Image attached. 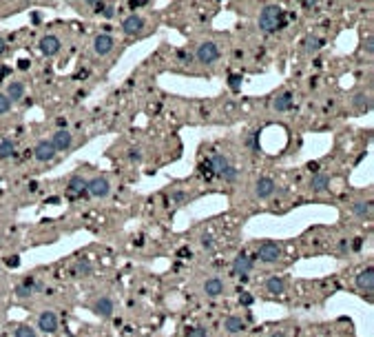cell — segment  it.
Listing matches in <instances>:
<instances>
[{"mask_svg": "<svg viewBox=\"0 0 374 337\" xmlns=\"http://www.w3.org/2000/svg\"><path fill=\"white\" fill-rule=\"evenodd\" d=\"M34 288H36V279L34 277H25L22 279V284H18L16 293H18V297H31L34 295Z\"/></svg>", "mask_w": 374, "mask_h": 337, "instance_id": "obj_23", "label": "cell"}, {"mask_svg": "<svg viewBox=\"0 0 374 337\" xmlns=\"http://www.w3.org/2000/svg\"><path fill=\"white\" fill-rule=\"evenodd\" d=\"M357 286L366 293L368 300H372V293H374V269L372 267H368L366 270H361L357 275Z\"/></svg>", "mask_w": 374, "mask_h": 337, "instance_id": "obj_5", "label": "cell"}, {"mask_svg": "<svg viewBox=\"0 0 374 337\" xmlns=\"http://www.w3.org/2000/svg\"><path fill=\"white\" fill-rule=\"evenodd\" d=\"M9 109H11V102H9V98L4 96V93H0V116H2V113H7Z\"/></svg>", "mask_w": 374, "mask_h": 337, "instance_id": "obj_31", "label": "cell"}, {"mask_svg": "<svg viewBox=\"0 0 374 337\" xmlns=\"http://www.w3.org/2000/svg\"><path fill=\"white\" fill-rule=\"evenodd\" d=\"M179 58H182V63H191V60H193V56L191 54H186V51H179Z\"/></svg>", "mask_w": 374, "mask_h": 337, "instance_id": "obj_40", "label": "cell"}, {"mask_svg": "<svg viewBox=\"0 0 374 337\" xmlns=\"http://www.w3.org/2000/svg\"><path fill=\"white\" fill-rule=\"evenodd\" d=\"M352 213L359 217H363V220H370L372 217V202H354L352 204Z\"/></svg>", "mask_w": 374, "mask_h": 337, "instance_id": "obj_24", "label": "cell"}, {"mask_svg": "<svg viewBox=\"0 0 374 337\" xmlns=\"http://www.w3.org/2000/svg\"><path fill=\"white\" fill-rule=\"evenodd\" d=\"M102 13H104V18H113V16H115V9H113V7H104Z\"/></svg>", "mask_w": 374, "mask_h": 337, "instance_id": "obj_39", "label": "cell"}, {"mask_svg": "<svg viewBox=\"0 0 374 337\" xmlns=\"http://www.w3.org/2000/svg\"><path fill=\"white\" fill-rule=\"evenodd\" d=\"M7 51V45H4V38H0V56Z\"/></svg>", "mask_w": 374, "mask_h": 337, "instance_id": "obj_43", "label": "cell"}, {"mask_svg": "<svg viewBox=\"0 0 374 337\" xmlns=\"http://www.w3.org/2000/svg\"><path fill=\"white\" fill-rule=\"evenodd\" d=\"M60 47H62V42H60L58 36H45L40 40V51L47 56V58H51V56L58 54Z\"/></svg>", "mask_w": 374, "mask_h": 337, "instance_id": "obj_11", "label": "cell"}, {"mask_svg": "<svg viewBox=\"0 0 374 337\" xmlns=\"http://www.w3.org/2000/svg\"><path fill=\"white\" fill-rule=\"evenodd\" d=\"M281 27H283V9L277 7V4L264 7L262 13H259V29L264 34H272V31L281 29Z\"/></svg>", "mask_w": 374, "mask_h": 337, "instance_id": "obj_1", "label": "cell"}, {"mask_svg": "<svg viewBox=\"0 0 374 337\" xmlns=\"http://www.w3.org/2000/svg\"><path fill=\"white\" fill-rule=\"evenodd\" d=\"M34 153H36V160H40V162H51L55 158V149L51 144V140H40L36 144Z\"/></svg>", "mask_w": 374, "mask_h": 337, "instance_id": "obj_9", "label": "cell"}, {"mask_svg": "<svg viewBox=\"0 0 374 337\" xmlns=\"http://www.w3.org/2000/svg\"><path fill=\"white\" fill-rule=\"evenodd\" d=\"M352 104H354V107H357V109H370V96H368V93H357V96H354L352 98Z\"/></svg>", "mask_w": 374, "mask_h": 337, "instance_id": "obj_26", "label": "cell"}, {"mask_svg": "<svg viewBox=\"0 0 374 337\" xmlns=\"http://www.w3.org/2000/svg\"><path fill=\"white\" fill-rule=\"evenodd\" d=\"M129 158L133 160V162H140V160H142V153H140V149H131V151H129Z\"/></svg>", "mask_w": 374, "mask_h": 337, "instance_id": "obj_36", "label": "cell"}, {"mask_svg": "<svg viewBox=\"0 0 374 337\" xmlns=\"http://www.w3.org/2000/svg\"><path fill=\"white\" fill-rule=\"evenodd\" d=\"M16 155V144L11 140H0V160H7Z\"/></svg>", "mask_w": 374, "mask_h": 337, "instance_id": "obj_25", "label": "cell"}, {"mask_svg": "<svg viewBox=\"0 0 374 337\" xmlns=\"http://www.w3.org/2000/svg\"><path fill=\"white\" fill-rule=\"evenodd\" d=\"M204 293L208 297H219L224 293V282L219 277H208L204 284Z\"/></svg>", "mask_w": 374, "mask_h": 337, "instance_id": "obj_16", "label": "cell"}, {"mask_svg": "<svg viewBox=\"0 0 374 337\" xmlns=\"http://www.w3.org/2000/svg\"><path fill=\"white\" fill-rule=\"evenodd\" d=\"M140 4H146V0H131V7H140Z\"/></svg>", "mask_w": 374, "mask_h": 337, "instance_id": "obj_44", "label": "cell"}, {"mask_svg": "<svg viewBox=\"0 0 374 337\" xmlns=\"http://www.w3.org/2000/svg\"><path fill=\"white\" fill-rule=\"evenodd\" d=\"M239 302L244 304V306H250V304H253L255 300H253V295H250V293H244V295L239 297Z\"/></svg>", "mask_w": 374, "mask_h": 337, "instance_id": "obj_35", "label": "cell"}, {"mask_svg": "<svg viewBox=\"0 0 374 337\" xmlns=\"http://www.w3.org/2000/svg\"><path fill=\"white\" fill-rule=\"evenodd\" d=\"M374 42H372V38H368V40H366V45H363V47H366V51H368V54H370L372 56V51H374Z\"/></svg>", "mask_w": 374, "mask_h": 337, "instance_id": "obj_42", "label": "cell"}, {"mask_svg": "<svg viewBox=\"0 0 374 337\" xmlns=\"http://www.w3.org/2000/svg\"><path fill=\"white\" fill-rule=\"evenodd\" d=\"M321 47H323V40H321L319 36H308L306 38V51H319Z\"/></svg>", "mask_w": 374, "mask_h": 337, "instance_id": "obj_27", "label": "cell"}, {"mask_svg": "<svg viewBox=\"0 0 374 337\" xmlns=\"http://www.w3.org/2000/svg\"><path fill=\"white\" fill-rule=\"evenodd\" d=\"M38 331L42 333H55L58 331V317L53 311H42L38 315Z\"/></svg>", "mask_w": 374, "mask_h": 337, "instance_id": "obj_6", "label": "cell"}, {"mask_svg": "<svg viewBox=\"0 0 374 337\" xmlns=\"http://www.w3.org/2000/svg\"><path fill=\"white\" fill-rule=\"evenodd\" d=\"M170 200H173V202H184V200H186V193H184V191H175L173 196H170Z\"/></svg>", "mask_w": 374, "mask_h": 337, "instance_id": "obj_34", "label": "cell"}, {"mask_svg": "<svg viewBox=\"0 0 374 337\" xmlns=\"http://www.w3.org/2000/svg\"><path fill=\"white\" fill-rule=\"evenodd\" d=\"M122 29H124L126 36H135V34H140V31L144 29V20L133 13V16L124 18V22H122Z\"/></svg>", "mask_w": 374, "mask_h": 337, "instance_id": "obj_13", "label": "cell"}, {"mask_svg": "<svg viewBox=\"0 0 374 337\" xmlns=\"http://www.w3.org/2000/svg\"><path fill=\"white\" fill-rule=\"evenodd\" d=\"M69 193L71 196H78V193L87 191V180L82 178V175H71L69 178V184H67Z\"/></svg>", "mask_w": 374, "mask_h": 337, "instance_id": "obj_20", "label": "cell"}, {"mask_svg": "<svg viewBox=\"0 0 374 337\" xmlns=\"http://www.w3.org/2000/svg\"><path fill=\"white\" fill-rule=\"evenodd\" d=\"M4 96L9 98V102L20 100V98L25 96V84L22 82H9L7 84V93H4Z\"/></svg>", "mask_w": 374, "mask_h": 337, "instance_id": "obj_22", "label": "cell"}, {"mask_svg": "<svg viewBox=\"0 0 374 337\" xmlns=\"http://www.w3.org/2000/svg\"><path fill=\"white\" fill-rule=\"evenodd\" d=\"M352 249H354V251H359V249H361V240H354V244H352Z\"/></svg>", "mask_w": 374, "mask_h": 337, "instance_id": "obj_45", "label": "cell"}, {"mask_svg": "<svg viewBox=\"0 0 374 337\" xmlns=\"http://www.w3.org/2000/svg\"><path fill=\"white\" fill-rule=\"evenodd\" d=\"M292 93H281V96H277L274 98V102H272V107H274V111H290L292 109Z\"/></svg>", "mask_w": 374, "mask_h": 337, "instance_id": "obj_21", "label": "cell"}, {"mask_svg": "<svg viewBox=\"0 0 374 337\" xmlns=\"http://www.w3.org/2000/svg\"><path fill=\"white\" fill-rule=\"evenodd\" d=\"M186 337H208V331H206V329H202V326H197V329H193Z\"/></svg>", "mask_w": 374, "mask_h": 337, "instance_id": "obj_32", "label": "cell"}, {"mask_svg": "<svg viewBox=\"0 0 374 337\" xmlns=\"http://www.w3.org/2000/svg\"><path fill=\"white\" fill-rule=\"evenodd\" d=\"M87 193L91 198H107L108 193H111V184H108L107 178L96 175V178L87 180Z\"/></svg>", "mask_w": 374, "mask_h": 337, "instance_id": "obj_3", "label": "cell"}, {"mask_svg": "<svg viewBox=\"0 0 374 337\" xmlns=\"http://www.w3.org/2000/svg\"><path fill=\"white\" fill-rule=\"evenodd\" d=\"M7 264H9V267L16 269L18 264H20V258H18V255H13V258H9V260H7Z\"/></svg>", "mask_w": 374, "mask_h": 337, "instance_id": "obj_41", "label": "cell"}, {"mask_svg": "<svg viewBox=\"0 0 374 337\" xmlns=\"http://www.w3.org/2000/svg\"><path fill=\"white\" fill-rule=\"evenodd\" d=\"M78 270L82 275H91L93 267H91V262H89V260H80V262H78Z\"/></svg>", "mask_w": 374, "mask_h": 337, "instance_id": "obj_30", "label": "cell"}, {"mask_svg": "<svg viewBox=\"0 0 374 337\" xmlns=\"http://www.w3.org/2000/svg\"><path fill=\"white\" fill-rule=\"evenodd\" d=\"M221 178H224L226 182H235V180L239 178V169L233 167V164H228V167L224 169V173H221Z\"/></svg>", "mask_w": 374, "mask_h": 337, "instance_id": "obj_28", "label": "cell"}, {"mask_svg": "<svg viewBox=\"0 0 374 337\" xmlns=\"http://www.w3.org/2000/svg\"><path fill=\"white\" fill-rule=\"evenodd\" d=\"M113 47H115V40H113L108 34H100V36H96V40H93V51H96L98 56L111 54Z\"/></svg>", "mask_w": 374, "mask_h": 337, "instance_id": "obj_10", "label": "cell"}, {"mask_svg": "<svg viewBox=\"0 0 374 337\" xmlns=\"http://www.w3.org/2000/svg\"><path fill=\"white\" fill-rule=\"evenodd\" d=\"M13 337H38V335H36V331L31 329V326L22 324V326H18V329H16V333H13Z\"/></svg>", "mask_w": 374, "mask_h": 337, "instance_id": "obj_29", "label": "cell"}, {"mask_svg": "<svg viewBox=\"0 0 374 337\" xmlns=\"http://www.w3.org/2000/svg\"><path fill=\"white\" fill-rule=\"evenodd\" d=\"M328 187H330V175L328 173H315L312 175V180H310V189L315 193H323V191H328Z\"/></svg>", "mask_w": 374, "mask_h": 337, "instance_id": "obj_14", "label": "cell"}, {"mask_svg": "<svg viewBox=\"0 0 374 337\" xmlns=\"http://www.w3.org/2000/svg\"><path fill=\"white\" fill-rule=\"evenodd\" d=\"M224 331H228L230 335H237V333H241V331H246V322L237 315H228L224 320Z\"/></svg>", "mask_w": 374, "mask_h": 337, "instance_id": "obj_15", "label": "cell"}, {"mask_svg": "<svg viewBox=\"0 0 374 337\" xmlns=\"http://www.w3.org/2000/svg\"><path fill=\"white\" fill-rule=\"evenodd\" d=\"M253 267H255V262H253V260H250L246 253H239L237 258L233 260V270L239 275L241 279H246V277H248V273H250V270H253Z\"/></svg>", "mask_w": 374, "mask_h": 337, "instance_id": "obj_8", "label": "cell"}, {"mask_svg": "<svg viewBox=\"0 0 374 337\" xmlns=\"http://www.w3.org/2000/svg\"><path fill=\"white\" fill-rule=\"evenodd\" d=\"M239 84H241V75H230V89L233 91H239Z\"/></svg>", "mask_w": 374, "mask_h": 337, "instance_id": "obj_33", "label": "cell"}, {"mask_svg": "<svg viewBox=\"0 0 374 337\" xmlns=\"http://www.w3.org/2000/svg\"><path fill=\"white\" fill-rule=\"evenodd\" d=\"M274 191H277V184H274L272 178H259L257 184H255V196H257L259 200H266V198H270Z\"/></svg>", "mask_w": 374, "mask_h": 337, "instance_id": "obj_7", "label": "cell"}, {"mask_svg": "<svg viewBox=\"0 0 374 337\" xmlns=\"http://www.w3.org/2000/svg\"><path fill=\"white\" fill-rule=\"evenodd\" d=\"M202 246L211 251V249H213V237H211V235H204V237H202Z\"/></svg>", "mask_w": 374, "mask_h": 337, "instance_id": "obj_38", "label": "cell"}, {"mask_svg": "<svg viewBox=\"0 0 374 337\" xmlns=\"http://www.w3.org/2000/svg\"><path fill=\"white\" fill-rule=\"evenodd\" d=\"M195 56L202 65H213L217 58H219V47H217L215 42H202V45L197 47Z\"/></svg>", "mask_w": 374, "mask_h": 337, "instance_id": "obj_4", "label": "cell"}, {"mask_svg": "<svg viewBox=\"0 0 374 337\" xmlns=\"http://www.w3.org/2000/svg\"><path fill=\"white\" fill-rule=\"evenodd\" d=\"M84 2L91 4V7H96L98 11H102V9H104V2H102V0H84Z\"/></svg>", "mask_w": 374, "mask_h": 337, "instance_id": "obj_37", "label": "cell"}, {"mask_svg": "<svg viewBox=\"0 0 374 337\" xmlns=\"http://www.w3.org/2000/svg\"><path fill=\"white\" fill-rule=\"evenodd\" d=\"M93 311H96L100 317H111L113 315V300L107 295H102L100 300L93 304Z\"/></svg>", "mask_w": 374, "mask_h": 337, "instance_id": "obj_17", "label": "cell"}, {"mask_svg": "<svg viewBox=\"0 0 374 337\" xmlns=\"http://www.w3.org/2000/svg\"><path fill=\"white\" fill-rule=\"evenodd\" d=\"M281 258V246L277 242H264L262 246L257 249V260L264 264H272Z\"/></svg>", "mask_w": 374, "mask_h": 337, "instance_id": "obj_2", "label": "cell"}, {"mask_svg": "<svg viewBox=\"0 0 374 337\" xmlns=\"http://www.w3.org/2000/svg\"><path fill=\"white\" fill-rule=\"evenodd\" d=\"M266 291L270 293V295H281V293L286 291V279H283V277H277V275L268 277V279H266Z\"/></svg>", "mask_w": 374, "mask_h": 337, "instance_id": "obj_18", "label": "cell"}, {"mask_svg": "<svg viewBox=\"0 0 374 337\" xmlns=\"http://www.w3.org/2000/svg\"><path fill=\"white\" fill-rule=\"evenodd\" d=\"M208 164H211V169H213V173L215 175H221L224 173V169L228 167V158H226L224 153H213V158L208 160Z\"/></svg>", "mask_w": 374, "mask_h": 337, "instance_id": "obj_19", "label": "cell"}, {"mask_svg": "<svg viewBox=\"0 0 374 337\" xmlns=\"http://www.w3.org/2000/svg\"><path fill=\"white\" fill-rule=\"evenodd\" d=\"M51 144H53L55 151H67L69 146L73 144V135H71L67 129H60V131H55L53 137H51Z\"/></svg>", "mask_w": 374, "mask_h": 337, "instance_id": "obj_12", "label": "cell"}, {"mask_svg": "<svg viewBox=\"0 0 374 337\" xmlns=\"http://www.w3.org/2000/svg\"><path fill=\"white\" fill-rule=\"evenodd\" d=\"M272 337H283V335H281V333H279V335H272Z\"/></svg>", "mask_w": 374, "mask_h": 337, "instance_id": "obj_46", "label": "cell"}]
</instances>
